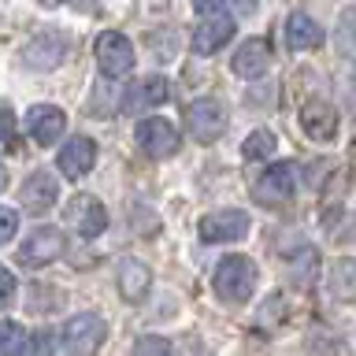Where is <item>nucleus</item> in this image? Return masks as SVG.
I'll return each mask as SVG.
<instances>
[{
  "instance_id": "412c9836",
  "label": "nucleus",
  "mask_w": 356,
  "mask_h": 356,
  "mask_svg": "<svg viewBox=\"0 0 356 356\" xmlns=\"http://www.w3.org/2000/svg\"><path fill=\"white\" fill-rule=\"evenodd\" d=\"M275 145H278V138H275L271 130H256V134H249V138H245L241 156H245V160H267V156L275 152Z\"/></svg>"
},
{
  "instance_id": "bb28decb",
  "label": "nucleus",
  "mask_w": 356,
  "mask_h": 356,
  "mask_svg": "<svg viewBox=\"0 0 356 356\" xmlns=\"http://www.w3.org/2000/svg\"><path fill=\"white\" fill-rule=\"evenodd\" d=\"M15 300V275L0 267V308H8Z\"/></svg>"
},
{
  "instance_id": "f3484780",
  "label": "nucleus",
  "mask_w": 356,
  "mask_h": 356,
  "mask_svg": "<svg viewBox=\"0 0 356 356\" xmlns=\"http://www.w3.org/2000/svg\"><path fill=\"white\" fill-rule=\"evenodd\" d=\"M115 282H119V297L138 305V300L149 297V286H152V271L145 267L141 260H119V271H115Z\"/></svg>"
},
{
  "instance_id": "6e6552de",
  "label": "nucleus",
  "mask_w": 356,
  "mask_h": 356,
  "mask_svg": "<svg viewBox=\"0 0 356 356\" xmlns=\"http://www.w3.org/2000/svg\"><path fill=\"white\" fill-rule=\"evenodd\" d=\"M60 252H63V230L60 227H41L22 241L19 260L30 264V267H44V264L60 260Z\"/></svg>"
},
{
  "instance_id": "a878e982",
  "label": "nucleus",
  "mask_w": 356,
  "mask_h": 356,
  "mask_svg": "<svg viewBox=\"0 0 356 356\" xmlns=\"http://www.w3.org/2000/svg\"><path fill=\"white\" fill-rule=\"evenodd\" d=\"M19 230V211L15 208H0V245H4L8 238H15Z\"/></svg>"
},
{
  "instance_id": "6ab92c4d",
  "label": "nucleus",
  "mask_w": 356,
  "mask_h": 356,
  "mask_svg": "<svg viewBox=\"0 0 356 356\" xmlns=\"http://www.w3.org/2000/svg\"><path fill=\"white\" fill-rule=\"evenodd\" d=\"M63 52H67V38H60V33H41V38L26 49V60L33 67H41V71H49V67L60 63Z\"/></svg>"
},
{
  "instance_id": "5701e85b",
  "label": "nucleus",
  "mask_w": 356,
  "mask_h": 356,
  "mask_svg": "<svg viewBox=\"0 0 356 356\" xmlns=\"http://www.w3.org/2000/svg\"><path fill=\"white\" fill-rule=\"evenodd\" d=\"M22 356H60L56 353V338L52 334H38V338H30V341H22Z\"/></svg>"
},
{
  "instance_id": "a211bd4d",
  "label": "nucleus",
  "mask_w": 356,
  "mask_h": 356,
  "mask_svg": "<svg viewBox=\"0 0 356 356\" xmlns=\"http://www.w3.org/2000/svg\"><path fill=\"white\" fill-rule=\"evenodd\" d=\"M323 41H327V33H323V26L308 15V11H293V15L286 19V44H289L293 52L319 49Z\"/></svg>"
},
{
  "instance_id": "4be33fe9",
  "label": "nucleus",
  "mask_w": 356,
  "mask_h": 356,
  "mask_svg": "<svg viewBox=\"0 0 356 356\" xmlns=\"http://www.w3.org/2000/svg\"><path fill=\"white\" fill-rule=\"evenodd\" d=\"M22 341H26V330H22L15 319L0 323V356H15L22 349Z\"/></svg>"
},
{
  "instance_id": "7ed1b4c3",
  "label": "nucleus",
  "mask_w": 356,
  "mask_h": 356,
  "mask_svg": "<svg viewBox=\"0 0 356 356\" xmlns=\"http://www.w3.org/2000/svg\"><path fill=\"white\" fill-rule=\"evenodd\" d=\"M186 122H189V134H193L200 145H211L227 134V108H222L216 97H200L189 104Z\"/></svg>"
},
{
  "instance_id": "4468645a",
  "label": "nucleus",
  "mask_w": 356,
  "mask_h": 356,
  "mask_svg": "<svg viewBox=\"0 0 356 356\" xmlns=\"http://www.w3.org/2000/svg\"><path fill=\"white\" fill-rule=\"evenodd\" d=\"M234 74L238 78H260L267 74V67H271V44H267L264 38H249L238 44V52H234Z\"/></svg>"
},
{
  "instance_id": "ddd939ff",
  "label": "nucleus",
  "mask_w": 356,
  "mask_h": 356,
  "mask_svg": "<svg viewBox=\"0 0 356 356\" xmlns=\"http://www.w3.org/2000/svg\"><path fill=\"white\" fill-rule=\"evenodd\" d=\"M171 100V82L167 78H145V82H138L134 89H127V97H122V111L127 115H138V111H145V108H160V104H167Z\"/></svg>"
},
{
  "instance_id": "aec40b11",
  "label": "nucleus",
  "mask_w": 356,
  "mask_h": 356,
  "mask_svg": "<svg viewBox=\"0 0 356 356\" xmlns=\"http://www.w3.org/2000/svg\"><path fill=\"white\" fill-rule=\"evenodd\" d=\"M327 286L338 300H353L356 297V264L353 260H338L327 275Z\"/></svg>"
},
{
  "instance_id": "c756f323",
  "label": "nucleus",
  "mask_w": 356,
  "mask_h": 356,
  "mask_svg": "<svg viewBox=\"0 0 356 356\" xmlns=\"http://www.w3.org/2000/svg\"><path fill=\"white\" fill-rule=\"evenodd\" d=\"M4 186H8V167L0 163V189H4Z\"/></svg>"
},
{
  "instance_id": "f03ea898",
  "label": "nucleus",
  "mask_w": 356,
  "mask_h": 356,
  "mask_svg": "<svg viewBox=\"0 0 356 356\" xmlns=\"http://www.w3.org/2000/svg\"><path fill=\"white\" fill-rule=\"evenodd\" d=\"M104 338H108L104 319L89 316V312L74 316L63 327V349H67V356H97V349L104 345Z\"/></svg>"
},
{
  "instance_id": "423d86ee",
  "label": "nucleus",
  "mask_w": 356,
  "mask_h": 356,
  "mask_svg": "<svg viewBox=\"0 0 356 356\" xmlns=\"http://www.w3.org/2000/svg\"><path fill=\"white\" fill-rule=\"evenodd\" d=\"M249 234V216L241 208H219L211 216L200 219V238L219 245V241H238Z\"/></svg>"
},
{
  "instance_id": "b1692460",
  "label": "nucleus",
  "mask_w": 356,
  "mask_h": 356,
  "mask_svg": "<svg viewBox=\"0 0 356 356\" xmlns=\"http://www.w3.org/2000/svg\"><path fill=\"white\" fill-rule=\"evenodd\" d=\"M134 356H171V341L149 334V338H141L138 345H134Z\"/></svg>"
},
{
  "instance_id": "393cba45",
  "label": "nucleus",
  "mask_w": 356,
  "mask_h": 356,
  "mask_svg": "<svg viewBox=\"0 0 356 356\" xmlns=\"http://www.w3.org/2000/svg\"><path fill=\"white\" fill-rule=\"evenodd\" d=\"M0 145H15V111L0 104Z\"/></svg>"
},
{
  "instance_id": "9d476101",
  "label": "nucleus",
  "mask_w": 356,
  "mask_h": 356,
  "mask_svg": "<svg viewBox=\"0 0 356 356\" xmlns=\"http://www.w3.org/2000/svg\"><path fill=\"white\" fill-rule=\"evenodd\" d=\"M230 38H234V19L219 15V11H204V19H200L197 30H193V52L211 56V52H219Z\"/></svg>"
},
{
  "instance_id": "0eeeda50",
  "label": "nucleus",
  "mask_w": 356,
  "mask_h": 356,
  "mask_svg": "<svg viewBox=\"0 0 356 356\" xmlns=\"http://www.w3.org/2000/svg\"><path fill=\"white\" fill-rule=\"evenodd\" d=\"M134 134H138L145 156H152V160H167V156L178 152V130L167 119H141Z\"/></svg>"
},
{
  "instance_id": "2eb2a0df",
  "label": "nucleus",
  "mask_w": 356,
  "mask_h": 356,
  "mask_svg": "<svg viewBox=\"0 0 356 356\" xmlns=\"http://www.w3.org/2000/svg\"><path fill=\"white\" fill-rule=\"evenodd\" d=\"M300 127H305V134L312 141H330L334 134H338V111H334V104H327L323 97H316L300 108Z\"/></svg>"
},
{
  "instance_id": "f8f14e48",
  "label": "nucleus",
  "mask_w": 356,
  "mask_h": 356,
  "mask_svg": "<svg viewBox=\"0 0 356 356\" xmlns=\"http://www.w3.org/2000/svg\"><path fill=\"white\" fill-rule=\"evenodd\" d=\"M56 197H60V178H52V171H33L19 189V200L33 216H44L56 204Z\"/></svg>"
},
{
  "instance_id": "9b49d317",
  "label": "nucleus",
  "mask_w": 356,
  "mask_h": 356,
  "mask_svg": "<svg viewBox=\"0 0 356 356\" xmlns=\"http://www.w3.org/2000/svg\"><path fill=\"white\" fill-rule=\"evenodd\" d=\"M67 219L74 222V230L82 234V238H100V234L108 230V211H104V204H100L97 197H86V193H78V197L71 200Z\"/></svg>"
},
{
  "instance_id": "1a4fd4ad",
  "label": "nucleus",
  "mask_w": 356,
  "mask_h": 356,
  "mask_svg": "<svg viewBox=\"0 0 356 356\" xmlns=\"http://www.w3.org/2000/svg\"><path fill=\"white\" fill-rule=\"evenodd\" d=\"M26 130L41 149H52V145H60L63 130H67V115L52 104H33L26 115Z\"/></svg>"
},
{
  "instance_id": "39448f33",
  "label": "nucleus",
  "mask_w": 356,
  "mask_h": 356,
  "mask_svg": "<svg viewBox=\"0 0 356 356\" xmlns=\"http://www.w3.org/2000/svg\"><path fill=\"white\" fill-rule=\"evenodd\" d=\"M97 63L108 78H127L134 71V44L127 33L119 30H104L97 38Z\"/></svg>"
},
{
  "instance_id": "f257e3e1",
  "label": "nucleus",
  "mask_w": 356,
  "mask_h": 356,
  "mask_svg": "<svg viewBox=\"0 0 356 356\" xmlns=\"http://www.w3.org/2000/svg\"><path fill=\"white\" fill-rule=\"evenodd\" d=\"M216 293L227 300V305H245L256 289V264L249 256H227L216 267V278H211Z\"/></svg>"
},
{
  "instance_id": "dca6fc26",
  "label": "nucleus",
  "mask_w": 356,
  "mask_h": 356,
  "mask_svg": "<svg viewBox=\"0 0 356 356\" xmlns=\"http://www.w3.org/2000/svg\"><path fill=\"white\" fill-rule=\"evenodd\" d=\"M93 163H97V141H89V138H71L60 149V175L63 178H82L93 171Z\"/></svg>"
},
{
  "instance_id": "cd10ccee",
  "label": "nucleus",
  "mask_w": 356,
  "mask_h": 356,
  "mask_svg": "<svg viewBox=\"0 0 356 356\" xmlns=\"http://www.w3.org/2000/svg\"><path fill=\"white\" fill-rule=\"evenodd\" d=\"M44 8H56V4H74V8H82V11H93V0H41Z\"/></svg>"
},
{
  "instance_id": "c85d7f7f",
  "label": "nucleus",
  "mask_w": 356,
  "mask_h": 356,
  "mask_svg": "<svg viewBox=\"0 0 356 356\" xmlns=\"http://www.w3.org/2000/svg\"><path fill=\"white\" fill-rule=\"evenodd\" d=\"M219 4H222V0H193V8L200 11V15H204V11H216Z\"/></svg>"
},
{
  "instance_id": "20e7f679",
  "label": "nucleus",
  "mask_w": 356,
  "mask_h": 356,
  "mask_svg": "<svg viewBox=\"0 0 356 356\" xmlns=\"http://www.w3.org/2000/svg\"><path fill=\"white\" fill-rule=\"evenodd\" d=\"M297 193V163H271L267 171L252 182V197L260 204H286Z\"/></svg>"
}]
</instances>
